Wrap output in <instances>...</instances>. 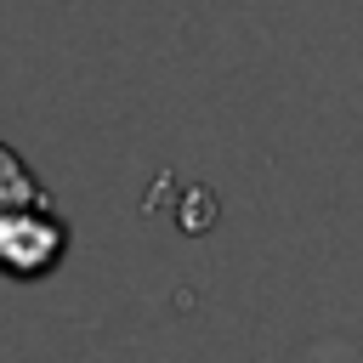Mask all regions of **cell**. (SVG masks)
Wrapping results in <instances>:
<instances>
[{"instance_id":"1","label":"cell","mask_w":363,"mask_h":363,"mask_svg":"<svg viewBox=\"0 0 363 363\" xmlns=\"http://www.w3.org/2000/svg\"><path fill=\"white\" fill-rule=\"evenodd\" d=\"M68 255V221L57 204H17L0 210V272L6 278H45Z\"/></svg>"},{"instance_id":"2","label":"cell","mask_w":363,"mask_h":363,"mask_svg":"<svg viewBox=\"0 0 363 363\" xmlns=\"http://www.w3.org/2000/svg\"><path fill=\"white\" fill-rule=\"evenodd\" d=\"M51 193L40 187V176L23 164V153H11L0 142V210H17V204H45Z\"/></svg>"}]
</instances>
